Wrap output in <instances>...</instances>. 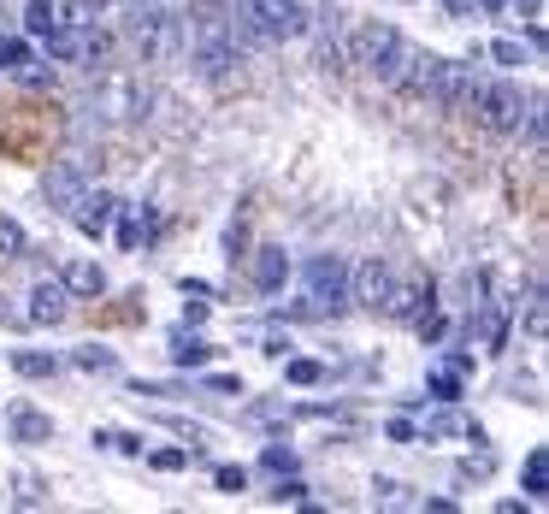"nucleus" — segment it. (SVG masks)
I'll use <instances>...</instances> for the list:
<instances>
[{"instance_id":"1","label":"nucleus","mask_w":549,"mask_h":514,"mask_svg":"<svg viewBox=\"0 0 549 514\" xmlns=\"http://www.w3.org/2000/svg\"><path fill=\"white\" fill-rule=\"evenodd\" d=\"M65 142V113L48 95H18L0 107V160L12 166H42Z\"/></svg>"},{"instance_id":"2","label":"nucleus","mask_w":549,"mask_h":514,"mask_svg":"<svg viewBox=\"0 0 549 514\" xmlns=\"http://www.w3.org/2000/svg\"><path fill=\"white\" fill-rule=\"evenodd\" d=\"M183 30H189V48H195L201 77L225 83V77H231V65H243L237 24H231V6H225V0H189V18H183Z\"/></svg>"},{"instance_id":"3","label":"nucleus","mask_w":549,"mask_h":514,"mask_svg":"<svg viewBox=\"0 0 549 514\" xmlns=\"http://www.w3.org/2000/svg\"><path fill=\"white\" fill-rule=\"evenodd\" d=\"M414 42L396 30V24H355L349 30V65H361L366 77H378L384 89H402L408 83V71H414Z\"/></svg>"},{"instance_id":"4","label":"nucleus","mask_w":549,"mask_h":514,"mask_svg":"<svg viewBox=\"0 0 549 514\" xmlns=\"http://www.w3.org/2000/svg\"><path fill=\"white\" fill-rule=\"evenodd\" d=\"M231 24L237 36H254V42H296L307 36V0H237Z\"/></svg>"},{"instance_id":"5","label":"nucleus","mask_w":549,"mask_h":514,"mask_svg":"<svg viewBox=\"0 0 549 514\" xmlns=\"http://www.w3.org/2000/svg\"><path fill=\"white\" fill-rule=\"evenodd\" d=\"M130 36H136V48H142V60H154V65H166L172 54H178V42H183V18H172L166 6H136V18H130Z\"/></svg>"},{"instance_id":"6","label":"nucleus","mask_w":549,"mask_h":514,"mask_svg":"<svg viewBox=\"0 0 549 514\" xmlns=\"http://www.w3.org/2000/svg\"><path fill=\"white\" fill-rule=\"evenodd\" d=\"M426 308H437V278H431V272H402V278H390V290H384V302H378V314L390 325H414Z\"/></svg>"},{"instance_id":"7","label":"nucleus","mask_w":549,"mask_h":514,"mask_svg":"<svg viewBox=\"0 0 549 514\" xmlns=\"http://www.w3.org/2000/svg\"><path fill=\"white\" fill-rule=\"evenodd\" d=\"M307 302L325 314V308H343L349 302V260L343 255H313L307 260Z\"/></svg>"},{"instance_id":"8","label":"nucleus","mask_w":549,"mask_h":514,"mask_svg":"<svg viewBox=\"0 0 549 514\" xmlns=\"http://www.w3.org/2000/svg\"><path fill=\"white\" fill-rule=\"evenodd\" d=\"M307 30H313V42H319V65L325 71H343L349 65V18L337 12V6H307Z\"/></svg>"},{"instance_id":"9","label":"nucleus","mask_w":549,"mask_h":514,"mask_svg":"<svg viewBox=\"0 0 549 514\" xmlns=\"http://www.w3.org/2000/svg\"><path fill=\"white\" fill-rule=\"evenodd\" d=\"M42 166H48V172H42V201L60 207V213H71L77 195L89 190V184H83V166H77V160H42Z\"/></svg>"},{"instance_id":"10","label":"nucleus","mask_w":549,"mask_h":514,"mask_svg":"<svg viewBox=\"0 0 549 514\" xmlns=\"http://www.w3.org/2000/svg\"><path fill=\"white\" fill-rule=\"evenodd\" d=\"M95 107H101V113H113V119H142L148 95H142V83H136V77L113 71V77H107V83L95 89Z\"/></svg>"},{"instance_id":"11","label":"nucleus","mask_w":549,"mask_h":514,"mask_svg":"<svg viewBox=\"0 0 549 514\" xmlns=\"http://www.w3.org/2000/svg\"><path fill=\"white\" fill-rule=\"evenodd\" d=\"M248 284L260 290V296H278L284 290V278H290V255L284 249H272V243H260V249H248Z\"/></svg>"},{"instance_id":"12","label":"nucleus","mask_w":549,"mask_h":514,"mask_svg":"<svg viewBox=\"0 0 549 514\" xmlns=\"http://www.w3.org/2000/svg\"><path fill=\"white\" fill-rule=\"evenodd\" d=\"M390 266L372 255V260H361V266H349V302H361V308H372L378 314V302H384V290H390Z\"/></svg>"},{"instance_id":"13","label":"nucleus","mask_w":549,"mask_h":514,"mask_svg":"<svg viewBox=\"0 0 549 514\" xmlns=\"http://www.w3.org/2000/svg\"><path fill=\"white\" fill-rule=\"evenodd\" d=\"M113 213H119V195H107V190H83V195H77V207H71V225H77L83 237H107Z\"/></svg>"},{"instance_id":"14","label":"nucleus","mask_w":549,"mask_h":514,"mask_svg":"<svg viewBox=\"0 0 549 514\" xmlns=\"http://www.w3.org/2000/svg\"><path fill=\"white\" fill-rule=\"evenodd\" d=\"M65 302H71V290H65L60 278H36V284H30V314H24V320L30 325H60L65 314H71Z\"/></svg>"},{"instance_id":"15","label":"nucleus","mask_w":549,"mask_h":514,"mask_svg":"<svg viewBox=\"0 0 549 514\" xmlns=\"http://www.w3.org/2000/svg\"><path fill=\"white\" fill-rule=\"evenodd\" d=\"M89 320L95 325H142L148 320V308H142V290H124V296H95V308H89Z\"/></svg>"},{"instance_id":"16","label":"nucleus","mask_w":549,"mask_h":514,"mask_svg":"<svg viewBox=\"0 0 549 514\" xmlns=\"http://www.w3.org/2000/svg\"><path fill=\"white\" fill-rule=\"evenodd\" d=\"M60 284L71 296H83V302H95V296H107V272H101V260H65Z\"/></svg>"},{"instance_id":"17","label":"nucleus","mask_w":549,"mask_h":514,"mask_svg":"<svg viewBox=\"0 0 549 514\" xmlns=\"http://www.w3.org/2000/svg\"><path fill=\"white\" fill-rule=\"evenodd\" d=\"M6 426H12V438H18V444H48V438H54V420H48V414H36L30 402H12V408H6Z\"/></svg>"},{"instance_id":"18","label":"nucleus","mask_w":549,"mask_h":514,"mask_svg":"<svg viewBox=\"0 0 549 514\" xmlns=\"http://www.w3.org/2000/svg\"><path fill=\"white\" fill-rule=\"evenodd\" d=\"M213 355H219V349H213L207 337H189V331H178V337H172V361H178L183 373H189V367H207Z\"/></svg>"},{"instance_id":"19","label":"nucleus","mask_w":549,"mask_h":514,"mask_svg":"<svg viewBox=\"0 0 549 514\" xmlns=\"http://www.w3.org/2000/svg\"><path fill=\"white\" fill-rule=\"evenodd\" d=\"M154 237V213H136V207H124L119 219V249H142Z\"/></svg>"},{"instance_id":"20","label":"nucleus","mask_w":549,"mask_h":514,"mask_svg":"<svg viewBox=\"0 0 549 514\" xmlns=\"http://www.w3.org/2000/svg\"><path fill=\"white\" fill-rule=\"evenodd\" d=\"M520 479H526V491H532V497H544V491H549V450H544V444H538V450H526Z\"/></svg>"},{"instance_id":"21","label":"nucleus","mask_w":549,"mask_h":514,"mask_svg":"<svg viewBox=\"0 0 549 514\" xmlns=\"http://www.w3.org/2000/svg\"><path fill=\"white\" fill-rule=\"evenodd\" d=\"M12 367H18L24 379H54V373H60V361H54V355H42V349H18V355H12Z\"/></svg>"},{"instance_id":"22","label":"nucleus","mask_w":549,"mask_h":514,"mask_svg":"<svg viewBox=\"0 0 549 514\" xmlns=\"http://www.w3.org/2000/svg\"><path fill=\"white\" fill-rule=\"evenodd\" d=\"M71 367H83V373H119V355L89 343V349H77V355H71Z\"/></svg>"},{"instance_id":"23","label":"nucleus","mask_w":549,"mask_h":514,"mask_svg":"<svg viewBox=\"0 0 549 514\" xmlns=\"http://www.w3.org/2000/svg\"><path fill=\"white\" fill-rule=\"evenodd\" d=\"M372 497H378L384 509H420V497H408V485H396V479H378Z\"/></svg>"},{"instance_id":"24","label":"nucleus","mask_w":549,"mask_h":514,"mask_svg":"<svg viewBox=\"0 0 549 514\" xmlns=\"http://www.w3.org/2000/svg\"><path fill=\"white\" fill-rule=\"evenodd\" d=\"M260 467H266L272 479H278V473H296V450H290V444H266V450H260Z\"/></svg>"},{"instance_id":"25","label":"nucleus","mask_w":549,"mask_h":514,"mask_svg":"<svg viewBox=\"0 0 549 514\" xmlns=\"http://www.w3.org/2000/svg\"><path fill=\"white\" fill-rule=\"evenodd\" d=\"M24 30H30V36H48V30H54V0H30V6H24Z\"/></svg>"},{"instance_id":"26","label":"nucleus","mask_w":549,"mask_h":514,"mask_svg":"<svg viewBox=\"0 0 549 514\" xmlns=\"http://www.w3.org/2000/svg\"><path fill=\"white\" fill-rule=\"evenodd\" d=\"M18 65H30V42L24 36H0V71H18Z\"/></svg>"},{"instance_id":"27","label":"nucleus","mask_w":549,"mask_h":514,"mask_svg":"<svg viewBox=\"0 0 549 514\" xmlns=\"http://www.w3.org/2000/svg\"><path fill=\"white\" fill-rule=\"evenodd\" d=\"M213 485H219L225 497H243L248 491V467H213Z\"/></svg>"},{"instance_id":"28","label":"nucleus","mask_w":549,"mask_h":514,"mask_svg":"<svg viewBox=\"0 0 549 514\" xmlns=\"http://www.w3.org/2000/svg\"><path fill=\"white\" fill-rule=\"evenodd\" d=\"M431 396H437V402H461V373L437 367V373H431Z\"/></svg>"},{"instance_id":"29","label":"nucleus","mask_w":549,"mask_h":514,"mask_svg":"<svg viewBox=\"0 0 549 514\" xmlns=\"http://www.w3.org/2000/svg\"><path fill=\"white\" fill-rule=\"evenodd\" d=\"M248 414H254V420H260V426H278V420H284V426H290V420H296V408H290V402H254V408H248Z\"/></svg>"},{"instance_id":"30","label":"nucleus","mask_w":549,"mask_h":514,"mask_svg":"<svg viewBox=\"0 0 549 514\" xmlns=\"http://www.w3.org/2000/svg\"><path fill=\"white\" fill-rule=\"evenodd\" d=\"M449 432H467V420H461L455 408H443V414H431L426 420V438H449Z\"/></svg>"},{"instance_id":"31","label":"nucleus","mask_w":549,"mask_h":514,"mask_svg":"<svg viewBox=\"0 0 549 514\" xmlns=\"http://www.w3.org/2000/svg\"><path fill=\"white\" fill-rule=\"evenodd\" d=\"M284 379H290V385H319V379H325V367H319V361H302V355H296V361L284 367Z\"/></svg>"},{"instance_id":"32","label":"nucleus","mask_w":549,"mask_h":514,"mask_svg":"<svg viewBox=\"0 0 549 514\" xmlns=\"http://www.w3.org/2000/svg\"><path fill=\"white\" fill-rule=\"evenodd\" d=\"M272 503H307V485L296 473H278V491H272Z\"/></svg>"},{"instance_id":"33","label":"nucleus","mask_w":549,"mask_h":514,"mask_svg":"<svg viewBox=\"0 0 549 514\" xmlns=\"http://www.w3.org/2000/svg\"><path fill=\"white\" fill-rule=\"evenodd\" d=\"M18 255H24V231L12 219H0V260H18Z\"/></svg>"},{"instance_id":"34","label":"nucleus","mask_w":549,"mask_h":514,"mask_svg":"<svg viewBox=\"0 0 549 514\" xmlns=\"http://www.w3.org/2000/svg\"><path fill=\"white\" fill-rule=\"evenodd\" d=\"M148 467H160V473H183V467H189V450H148Z\"/></svg>"},{"instance_id":"35","label":"nucleus","mask_w":549,"mask_h":514,"mask_svg":"<svg viewBox=\"0 0 549 514\" xmlns=\"http://www.w3.org/2000/svg\"><path fill=\"white\" fill-rule=\"evenodd\" d=\"M544 325H549V314H544V290H532V296H526V331H532V337H544Z\"/></svg>"},{"instance_id":"36","label":"nucleus","mask_w":549,"mask_h":514,"mask_svg":"<svg viewBox=\"0 0 549 514\" xmlns=\"http://www.w3.org/2000/svg\"><path fill=\"white\" fill-rule=\"evenodd\" d=\"M12 485H18V503H30V509L42 503V479L36 473H12Z\"/></svg>"},{"instance_id":"37","label":"nucleus","mask_w":549,"mask_h":514,"mask_svg":"<svg viewBox=\"0 0 549 514\" xmlns=\"http://www.w3.org/2000/svg\"><path fill=\"white\" fill-rule=\"evenodd\" d=\"M490 60H496V65H526V54H520V42H508V36H502V42H490Z\"/></svg>"},{"instance_id":"38","label":"nucleus","mask_w":549,"mask_h":514,"mask_svg":"<svg viewBox=\"0 0 549 514\" xmlns=\"http://www.w3.org/2000/svg\"><path fill=\"white\" fill-rule=\"evenodd\" d=\"M18 77H24V83H30V89H48V83H54V65H18Z\"/></svg>"},{"instance_id":"39","label":"nucleus","mask_w":549,"mask_h":514,"mask_svg":"<svg viewBox=\"0 0 549 514\" xmlns=\"http://www.w3.org/2000/svg\"><path fill=\"white\" fill-rule=\"evenodd\" d=\"M207 390H219V396H243V379H237V373H207Z\"/></svg>"},{"instance_id":"40","label":"nucleus","mask_w":549,"mask_h":514,"mask_svg":"<svg viewBox=\"0 0 549 514\" xmlns=\"http://www.w3.org/2000/svg\"><path fill=\"white\" fill-rule=\"evenodd\" d=\"M225 249H231V260H243V255H248V219H237V225H231Z\"/></svg>"},{"instance_id":"41","label":"nucleus","mask_w":549,"mask_h":514,"mask_svg":"<svg viewBox=\"0 0 549 514\" xmlns=\"http://www.w3.org/2000/svg\"><path fill=\"white\" fill-rule=\"evenodd\" d=\"M195 325H207V302H183V331H195Z\"/></svg>"},{"instance_id":"42","label":"nucleus","mask_w":549,"mask_h":514,"mask_svg":"<svg viewBox=\"0 0 549 514\" xmlns=\"http://www.w3.org/2000/svg\"><path fill=\"white\" fill-rule=\"evenodd\" d=\"M0 320H12V325H18L24 314H12V308H6V296H0Z\"/></svg>"}]
</instances>
